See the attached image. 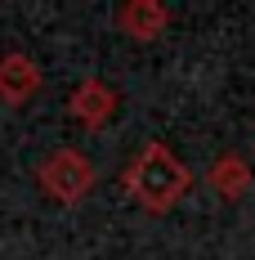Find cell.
<instances>
[{
	"label": "cell",
	"instance_id": "obj_1",
	"mask_svg": "<svg viewBox=\"0 0 255 260\" xmlns=\"http://www.w3.org/2000/svg\"><path fill=\"white\" fill-rule=\"evenodd\" d=\"M188 188H193V175H188V166H184L166 144H148V148L126 166V193L143 211H153V215L170 211Z\"/></svg>",
	"mask_w": 255,
	"mask_h": 260
},
{
	"label": "cell",
	"instance_id": "obj_2",
	"mask_svg": "<svg viewBox=\"0 0 255 260\" xmlns=\"http://www.w3.org/2000/svg\"><path fill=\"white\" fill-rule=\"evenodd\" d=\"M36 180H41V188L50 193L54 202L72 207V202H81V198L94 188V166H90V157L77 153V148H58V153H50L41 161Z\"/></svg>",
	"mask_w": 255,
	"mask_h": 260
},
{
	"label": "cell",
	"instance_id": "obj_3",
	"mask_svg": "<svg viewBox=\"0 0 255 260\" xmlns=\"http://www.w3.org/2000/svg\"><path fill=\"white\" fill-rule=\"evenodd\" d=\"M67 112H72V121H81L85 130H103L112 117H117V90H112L103 77H85L77 90H72Z\"/></svg>",
	"mask_w": 255,
	"mask_h": 260
},
{
	"label": "cell",
	"instance_id": "obj_4",
	"mask_svg": "<svg viewBox=\"0 0 255 260\" xmlns=\"http://www.w3.org/2000/svg\"><path fill=\"white\" fill-rule=\"evenodd\" d=\"M36 90H41V68H36V58H27V54H5V58H0V99L18 108V104H27Z\"/></svg>",
	"mask_w": 255,
	"mask_h": 260
},
{
	"label": "cell",
	"instance_id": "obj_5",
	"mask_svg": "<svg viewBox=\"0 0 255 260\" xmlns=\"http://www.w3.org/2000/svg\"><path fill=\"white\" fill-rule=\"evenodd\" d=\"M170 23V9L157 5V0H130L117 9V27L126 31L130 41H157Z\"/></svg>",
	"mask_w": 255,
	"mask_h": 260
},
{
	"label": "cell",
	"instance_id": "obj_6",
	"mask_svg": "<svg viewBox=\"0 0 255 260\" xmlns=\"http://www.w3.org/2000/svg\"><path fill=\"white\" fill-rule=\"evenodd\" d=\"M210 188L220 193V198H246V188H251V166H246V157L242 153H224L210 161Z\"/></svg>",
	"mask_w": 255,
	"mask_h": 260
}]
</instances>
